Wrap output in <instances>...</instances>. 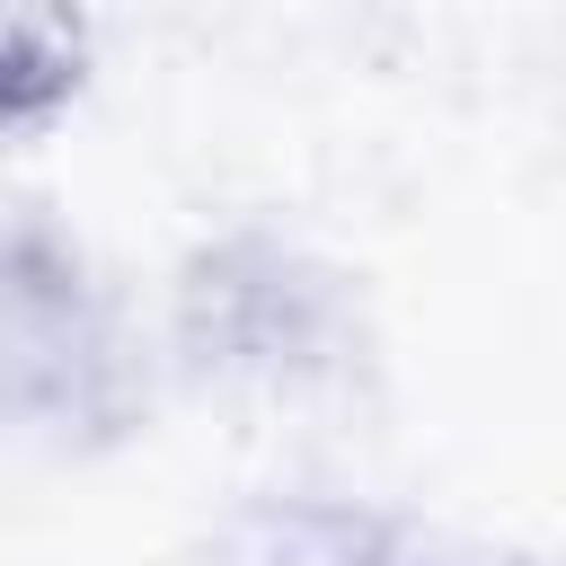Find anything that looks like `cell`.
Instances as JSON below:
<instances>
[{
	"instance_id": "obj_1",
	"label": "cell",
	"mask_w": 566,
	"mask_h": 566,
	"mask_svg": "<svg viewBox=\"0 0 566 566\" xmlns=\"http://www.w3.org/2000/svg\"><path fill=\"white\" fill-rule=\"evenodd\" d=\"M80 363H88V336H80L71 283L0 256V416H27L44 398H62Z\"/></svg>"
},
{
	"instance_id": "obj_2",
	"label": "cell",
	"mask_w": 566,
	"mask_h": 566,
	"mask_svg": "<svg viewBox=\"0 0 566 566\" xmlns=\"http://www.w3.org/2000/svg\"><path fill=\"white\" fill-rule=\"evenodd\" d=\"M354 566H513V557H380L371 531H363V539H354Z\"/></svg>"
}]
</instances>
